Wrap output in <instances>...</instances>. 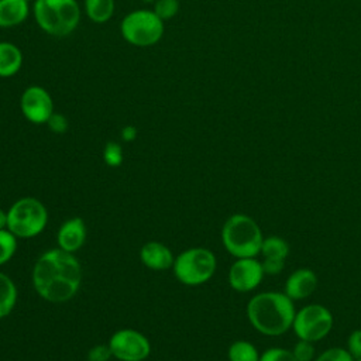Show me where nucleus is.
<instances>
[{
    "instance_id": "nucleus-1",
    "label": "nucleus",
    "mask_w": 361,
    "mask_h": 361,
    "mask_svg": "<svg viewBox=\"0 0 361 361\" xmlns=\"http://www.w3.org/2000/svg\"><path fill=\"white\" fill-rule=\"evenodd\" d=\"M82 279L79 261L72 252L55 248L44 252L35 262L32 282L45 300L66 302L79 289Z\"/></svg>"
},
{
    "instance_id": "nucleus-2",
    "label": "nucleus",
    "mask_w": 361,
    "mask_h": 361,
    "mask_svg": "<svg viewBox=\"0 0 361 361\" xmlns=\"http://www.w3.org/2000/svg\"><path fill=\"white\" fill-rule=\"evenodd\" d=\"M295 313V303L285 292H259L247 303V317L251 326L269 337L282 336L292 329Z\"/></svg>"
},
{
    "instance_id": "nucleus-3",
    "label": "nucleus",
    "mask_w": 361,
    "mask_h": 361,
    "mask_svg": "<svg viewBox=\"0 0 361 361\" xmlns=\"http://www.w3.org/2000/svg\"><path fill=\"white\" fill-rule=\"evenodd\" d=\"M221 241L233 257L250 258L261 252L264 235L252 217L237 213L226 220L221 228Z\"/></svg>"
},
{
    "instance_id": "nucleus-4",
    "label": "nucleus",
    "mask_w": 361,
    "mask_h": 361,
    "mask_svg": "<svg viewBox=\"0 0 361 361\" xmlns=\"http://www.w3.org/2000/svg\"><path fill=\"white\" fill-rule=\"evenodd\" d=\"M34 16L45 32L65 37L78 27L80 10L76 0H35Z\"/></svg>"
},
{
    "instance_id": "nucleus-5",
    "label": "nucleus",
    "mask_w": 361,
    "mask_h": 361,
    "mask_svg": "<svg viewBox=\"0 0 361 361\" xmlns=\"http://www.w3.org/2000/svg\"><path fill=\"white\" fill-rule=\"evenodd\" d=\"M47 209L34 197L17 200L7 213V228L21 238H30L39 234L47 224Z\"/></svg>"
},
{
    "instance_id": "nucleus-6",
    "label": "nucleus",
    "mask_w": 361,
    "mask_h": 361,
    "mask_svg": "<svg viewBox=\"0 0 361 361\" xmlns=\"http://www.w3.org/2000/svg\"><path fill=\"white\" fill-rule=\"evenodd\" d=\"M173 271L180 282L186 285H200L213 276L216 271V257L206 248H190L176 257Z\"/></svg>"
},
{
    "instance_id": "nucleus-7",
    "label": "nucleus",
    "mask_w": 361,
    "mask_h": 361,
    "mask_svg": "<svg viewBox=\"0 0 361 361\" xmlns=\"http://www.w3.org/2000/svg\"><path fill=\"white\" fill-rule=\"evenodd\" d=\"M121 34L131 45L149 47L162 38L164 23L151 10H135L121 21Z\"/></svg>"
},
{
    "instance_id": "nucleus-8",
    "label": "nucleus",
    "mask_w": 361,
    "mask_h": 361,
    "mask_svg": "<svg viewBox=\"0 0 361 361\" xmlns=\"http://www.w3.org/2000/svg\"><path fill=\"white\" fill-rule=\"evenodd\" d=\"M333 322V314L326 306L310 303L296 310L292 330L298 338L316 343L330 333Z\"/></svg>"
},
{
    "instance_id": "nucleus-9",
    "label": "nucleus",
    "mask_w": 361,
    "mask_h": 361,
    "mask_svg": "<svg viewBox=\"0 0 361 361\" xmlns=\"http://www.w3.org/2000/svg\"><path fill=\"white\" fill-rule=\"evenodd\" d=\"M113 357L121 361H142L149 354V343L141 333L124 329L116 331L109 343Z\"/></svg>"
},
{
    "instance_id": "nucleus-10",
    "label": "nucleus",
    "mask_w": 361,
    "mask_h": 361,
    "mask_svg": "<svg viewBox=\"0 0 361 361\" xmlns=\"http://www.w3.org/2000/svg\"><path fill=\"white\" fill-rule=\"evenodd\" d=\"M264 268L255 257L237 258L228 271V283L237 292H251L264 279Z\"/></svg>"
},
{
    "instance_id": "nucleus-11",
    "label": "nucleus",
    "mask_w": 361,
    "mask_h": 361,
    "mask_svg": "<svg viewBox=\"0 0 361 361\" xmlns=\"http://www.w3.org/2000/svg\"><path fill=\"white\" fill-rule=\"evenodd\" d=\"M21 111L27 120L44 124L54 113V103L49 93L41 86H30L21 96Z\"/></svg>"
},
{
    "instance_id": "nucleus-12",
    "label": "nucleus",
    "mask_w": 361,
    "mask_h": 361,
    "mask_svg": "<svg viewBox=\"0 0 361 361\" xmlns=\"http://www.w3.org/2000/svg\"><path fill=\"white\" fill-rule=\"evenodd\" d=\"M317 288V275L309 268H298L285 282V293L295 302L309 298Z\"/></svg>"
},
{
    "instance_id": "nucleus-13",
    "label": "nucleus",
    "mask_w": 361,
    "mask_h": 361,
    "mask_svg": "<svg viewBox=\"0 0 361 361\" xmlns=\"http://www.w3.org/2000/svg\"><path fill=\"white\" fill-rule=\"evenodd\" d=\"M86 238V227L80 217H73L65 221L58 231L59 248L68 252L79 250Z\"/></svg>"
},
{
    "instance_id": "nucleus-14",
    "label": "nucleus",
    "mask_w": 361,
    "mask_h": 361,
    "mask_svg": "<svg viewBox=\"0 0 361 361\" xmlns=\"http://www.w3.org/2000/svg\"><path fill=\"white\" fill-rule=\"evenodd\" d=\"M141 259L151 269H166L173 265V255L168 247L161 243L151 241L141 248Z\"/></svg>"
},
{
    "instance_id": "nucleus-15",
    "label": "nucleus",
    "mask_w": 361,
    "mask_h": 361,
    "mask_svg": "<svg viewBox=\"0 0 361 361\" xmlns=\"http://www.w3.org/2000/svg\"><path fill=\"white\" fill-rule=\"evenodd\" d=\"M28 16V0H0V27L21 24Z\"/></svg>"
},
{
    "instance_id": "nucleus-16",
    "label": "nucleus",
    "mask_w": 361,
    "mask_h": 361,
    "mask_svg": "<svg viewBox=\"0 0 361 361\" xmlns=\"http://www.w3.org/2000/svg\"><path fill=\"white\" fill-rule=\"evenodd\" d=\"M23 63L21 51L11 42H0V78L17 73Z\"/></svg>"
},
{
    "instance_id": "nucleus-17",
    "label": "nucleus",
    "mask_w": 361,
    "mask_h": 361,
    "mask_svg": "<svg viewBox=\"0 0 361 361\" xmlns=\"http://www.w3.org/2000/svg\"><path fill=\"white\" fill-rule=\"evenodd\" d=\"M17 300V289L14 282L3 272H0V319L7 316Z\"/></svg>"
},
{
    "instance_id": "nucleus-18",
    "label": "nucleus",
    "mask_w": 361,
    "mask_h": 361,
    "mask_svg": "<svg viewBox=\"0 0 361 361\" xmlns=\"http://www.w3.org/2000/svg\"><path fill=\"white\" fill-rule=\"evenodd\" d=\"M87 17L94 23H106L114 11V0H85Z\"/></svg>"
},
{
    "instance_id": "nucleus-19",
    "label": "nucleus",
    "mask_w": 361,
    "mask_h": 361,
    "mask_svg": "<svg viewBox=\"0 0 361 361\" xmlns=\"http://www.w3.org/2000/svg\"><path fill=\"white\" fill-rule=\"evenodd\" d=\"M259 254H262V258H275L285 261L289 254V244L279 235H269L264 238Z\"/></svg>"
},
{
    "instance_id": "nucleus-20",
    "label": "nucleus",
    "mask_w": 361,
    "mask_h": 361,
    "mask_svg": "<svg viewBox=\"0 0 361 361\" xmlns=\"http://www.w3.org/2000/svg\"><path fill=\"white\" fill-rule=\"evenodd\" d=\"M230 361H259V353L257 347L245 340H237L228 347Z\"/></svg>"
},
{
    "instance_id": "nucleus-21",
    "label": "nucleus",
    "mask_w": 361,
    "mask_h": 361,
    "mask_svg": "<svg viewBox=\"0 0 361 361\" xmlns=\"http://www.w3.org/2000/svg\"><path fill=\"white\" fill-rule=\"evenodd\" d=\"M16 235L10 230H0V265L7 262L16 252Z\"/></svg>"
},
{
    "instance_id": "nucleus-22",
    "label": "nucleus",
    "mask_w": 361,
    "mask_h": 361,
    "mask_svg": "<svg viewBox=\"0 0 361 361\" xmlns=\"http://www.w3.org/2000/svg\"><path fill=\"white\" fill-rule=\"evenodd\" d=\"M292 353L296 358V361H313L316 358V348L312 341L307 340H298V343L293 345Z\"/></svg>"
},
{
    "instance_id": "nucleus-23",
    "label": "nucleus",
    "mask_w": 361,
    "mask_h": 361,
    "mask_svg": "<svg viewBox=\"0 0 361 361\" xmlns=\"http://www.w3.org/2000/svg\"><path fill=\"white\" fill-rule=\"evenodd\" d=\"M314 361H355L354 357L343 347H330L320 353Z\"/></svg>"
},
{
    "instance_id": "nucleus-24",
    "label": "nucleus",
    "mask_w": 361,
    "mask_h": 361,
    "mask_svg": "<svg viewBox=\"0 0 361 361\" xmlns=\"http://www.w3.org/2000/svg\"><path fill=\"white\" fill-rule=\"evenodd\" d=\"M179 10V1L178 0H157L154 13L164 21L172 18Z\"/></svg>"
},
{
    "instance_id": "nucleus-25",
    "label": "nucleus",
    "mask_w": 361,
    "mask_h": 361,
    "mask_svg": "<svg viewBox=\"0 0 361 361\" xmlns=\"http://www.w3.org/2000/svg\"><path fill=\"white\" fill-rule=\"evenodd\" d=\"M259 361H296L292 350L282 347H271L259 355Z\"/></svg>"
},
{
    "instance_id": "nucleus-26",
    "label": "nucleus",
    "mask_w": 361,
    "mask_h": 361,
    "mask_svg": "<svg viewBox=\"0 0 361 361\" xmlns=\"http://www.w3.org/2000/svg\"><path fill=\"white\" fill-rule=\"evenodd\" d=\"M103 159L110 166H118L123 162L121 147L114 141L107 142L104 147V151H103Z\"/></svg>"
},
{
    "instance_id": "nucleus-27",
    "label": "nucleus",
    "mask_w": 361,
    "mask_h": 361,
    "mask_svg": "<svg viewBox=\"0 0 361 361\" xmlns=\"http://www.w3.org/2000/svg\"><path fill=\"white\" fill-rule=\"evenodd\" d=\"M345 348L354 357V360L361 358V329H355L350 333Z\"/></svg>"
},
{
    "instance_id": "nucleus-28",
    "label": "nucleus",
    "mask_w": 361,
    "mask_h": 361,
    "mask_svg": "<svg viewBox=\"0 0 361 361\" xmlns=\"http://www.w3.org/2000/svg\"><path fill=\"white\" fill-rule=\"evenodd\" d=\"M48 127L54 131V133H65L68 130V120L65 116L58 114V113H52V116L49 117V120L47 121Z\"/></svg>"
},
{
    "instance_id": "nucleus-29",
    "label": "nucleus",
    "mask_w": 361,
    "mask_h": 361,
    "mask_svg": "<svg viewBox=\"0 0 361 361\" xmlns=\"http://www.w3.org/2000/svg\"><path fill=\"white\" fill-rule=\"evenodd\" d=\"M261 264L265 275H278L285 267L283 259H275V258H264Z\"/></svg>"
},
{
    "instance_id": "nucleus-30",
    "label": "nucleus",
    "mask_w": 361,
    "mask_h": 361,
    "mask_svg": "<svg viewBox=\"0 0 361 361\" xmlns=\"http://www.w3.org/2000/svg\"><path fill=\"white\" fill-rule=\"evenodd\" d=\"M111 350L109 345H94L89 354H87V358L89 361H107L110 357H111Z\"/></svg>"
},
{
    "instance_id": "nucleus-31",
    "label": "nucleus",
    "mask_w": 361,
    "mask_h": 361,
    "mask_svg": "<svg viewBox=\"0 0 361 361\" xmlns=\"http://www.w3.org/2000/svg\"><path fill=\"white\" fill-rule=\"evenodd\" d=\"M121 137L124 141H133L137 137V128L134 126H126L121 130Z\"/></svg>"
},
{
    "instance_id": "nucleus-32",
    "label": "nucleus",
    "mask_w": 361,
    "mask_h": 361,
    "mask_svg": "<svg viewBox=\"0 0 361 361\" xmlns=\"http://www.w3.org/2000/svg\"><path fill=\"white\" fill-rule=\"evenodd\" d=\"M4 227H7V213L0 209V230H3Z\"/></svg>"
},
{
    "instance_id": "nucleus-33",
    "label": "nucleus",
    "mask_w": 361,
    "mask_h": 361,
    "mask_svg": "<svg viewBox=\"0 0 361 361\" xmlns=\"http://www.w3.org/2000/svg\"><path fill=\"white\" fill-rule=\"evenodd\" d=\"M144 1H145V3H155L157 0H144Z\"/></svg>"
},
{
    "instance_id": "nucleus-34",
    "label": "nucleus",
    "mask_w": 361,
    "mask_h": 361,
    "mask_svg": "<svg viewBox=\"0 0 361 361\" xmlns=\"http://www.w3.org/2000/svg\"><path fill=\"white\" fill-rule=\"evenodd\" d=\"M355 361H361V358H358V360H355Z\"/></svg>"
}]
</instances>
